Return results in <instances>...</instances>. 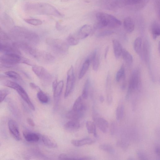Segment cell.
<instances>
[{
  "mask_svg": "<svg viewBox=\"0 0 160 160\" xmlns=\"http://www.w3.org/2000/svg\"><path fill=\"white\" fill-rule=\"evenodd\" d=\"M96 23L94 26L95 29H101L105 27L115 28L120 26L121 21L112 15L103 12L97 13Z\"/></svg>",
  "mask_w": 160,
  "mask_h": 160,
  "instance_id": "cell-1",
  "label": "cell"
},
{
  "mask_svg": "<svg viewBox=\"0 0 160 160\" xmlns=\"http://www.w3.org/2000/svg\"><path fill=\"white\" fill-rule=\"evenodd\" d=\"M30 10L33 13L39 15L62 17L63 15L52 5L46 3H38L30 6Z\"/></svg>",
  "mask_w": 160,
  "mask_h": 160,
  "instance_id": "cell-2",
  "label": "cell"
},
{
  "mask_svg": "<svg viewBox=\"0 0 160 160\" xmlns=\"http://www.w3.org/2000/svg\"><path fill=\"white\" fill-rule=\"evenodd\" d=\"M1 84L15 90L22 98L26 102L29 108L32 110H35V107L24 88L18 83L9 80H5L1 81Z\"/></svg>",
  "mask_w": 160,
  "mask_h": 160,
  "instance_id": "cell-3",
  "label": "cell"
},
{
  "mask_svg": "<svg viewBox=\"0 0 160 160\" xmlns=\"http://www.w3.org/2000/svg\"><path fill=\"white\" fill-rule=\"evenodd\" d=\"M21 62L30 65H33L32 62L30 60L22 58L16 54L6 53L0 57V62L6 65H14Z\"/></svg>",
  "mask_w": 160,
  "mask_h": 160,
  "instance_id": "cell-4",
  "label": "cell"
},
{
  "mask_svg": "<svg viewBox=\"0 0 160 160\" xmlns=\"http://www.w3.org/2000/svg\"><path fill=\"white\" fill-rule=\"evenodd\" d=\"M46 42L54 52L60 55L66 54L68 50V45L63 40L56 38H48Z\"/></svg>",
  "mask_w": 160,
  "mask_h": 160,
  "instance_id": "cell-5",
  "label": "cell"
},
{
  "mask_svg": "<svg viewBox=\"0 0 160 160\" xmlns=\"http://www.w3.org/2000/svg\"><path fill=\"white\" fill-rule=\"evenodd\" d=\"M140 82L139 72L137 70H135L132 72L129 79L128 90L125 97L126 99H128L132 93L138 89Z\"/></svg>",
  "mask_w": 160,
  "mask_h": 160,
  "instance_id": "cell-6",
  "label": "cell"
},
{
  "mask_svg": "<svg viewBox=\"0 0 160 160\" xmlns=\"http://www.w3.org/2000/svg\"><path fill=\"white\" fill-rule=\"evenodd\" d=\"M30 52L34 58L42 62L50 63L55 60L54 57L51 54L45 51L33 49L31 50Z\"/></svg>",
  "mask_w": 160,
  "mask_h": 160,
  "instance_id": "cell-7",
  "label": "cell"
},
{
  "mask_svg": "<svg viewBox=\"0 0 160 160\" xmlns=\"http://www.w3.org/2000/svg\"><path fill=\"white\" fill-rule=\"evenodd\" d=\"M32 69L37 77L42 81L47 82L51 80L52 78L51 75L43 67L34 65Z\"/></svg>",
  "mask_w": 160,
  "mask_h": 160,
  "instance_id": "cell-8",
  "label": "cell"
},
{
  "mask_svg": "<svg viewBox=\"0 0 160 160\" xmlns=\"http://www.w3.org/2000/svg\"><path fill=\"white\" fill-rule=\"evenodd\" d=\"M75 76L73 68L71 66L67 73L66 88L64 94V98H67L72 91L74 85Z\"/></svg>",
  "mask_w": 160,
  "mask_h": 160,
  "instance_id": "cell-9",
  "label": "cell"
},
{
  "mask_svg": "<svg viewBox=\"0 0 160 160\" xmlns=\"http://www.w3.org/2000/svg\"><path fill=\"white\" fill-rule=\"evenodd\" d=\"M94 114L93 119L95 123L102 132L106 133L108 127V121L104 118L98 116L96 114Z\"/></svg>",
  "mask_w": 160,
  "mask_h": 160,
  "instance_id": "cell-10",
  "label": "cell"
},
{
  "mask_svg": "<svg viewBox=\"0 0 160 160\" xmlns=\"http://www.w3.org/2000/svg\"><path fill=\"white\" fill-rule=\"evenodd\" d=\"M9 131L13 138L17 141L20 140V134L17 123L14 120H9L8 123Z\"/></svg>",
  "mask_w": 160,
  "mask_h": 160,
  "instance_id": "cell-11",
  "label": "cell"
},
{
  "mask_svg": "<svg viewBox=\"0 0 160 160\" xmlns=\"http://www.w3.org/2000/svg\"><path fill=\"white\" fill-rule=\"evenodd\" d=\"M91 31L90 26L88 24L84 25L79 29L76 36L79 39H84L89 36Z\"/></svg>",
  "mask_w": 160,
  "mask_h": 160,
  "instance_id": "cell-12",
  "label": "cell"
},
{
  "mask_svg": "<svg viewBox=\"0 0 160 160\" xmlns=\"http://www.w3.org/2000/svg\"><path fill=\"white\" fill-rule=\"evenodd\" d=\"M82 97H79L75 101L73 106L72 109L80 112L84 113L86 109V105L84 102Z\"/></svg>",
  "mask_w": 160,
  "mask_h": 160,
  "instance_id": "cell-13",
  "label": "cell"
},
{
  "mask_svg": "<svg viewBox=\"0 0 160 160\" xmlns=\"http://www.w3.org/2000/svg\"><path fill=\"white\" fill-rule=\"evenodd\" d=\"M71 143L76 147H80L86 145L92 144L95 142L94 140L90 138H85L80 140H72Z\"/></svg>",
  "mask_w": 160,
  "mask_h": 160,
  "instance_id": "cell-14",
  "label": "cell"
},
{
  "mask_svg": "<svg viewBox=\"0 0 160 160\" xmlns=\"http://www.w3.org/2000/svg\"><path fill=\"white\" fill-rule=\"evenodd\" d=\"M41 138L44 144L48 147L56 148L58 144L55 140L52 137L47 135L42 136Z\"/></svg>",
  "mask_w": 160,
  "mask_h": 160,
  "instance_id": "cell-15",
  "label": "cell"
},
{
  "mask_svg": "<svg viewBox=\"0 0 160 160\" xmlns=\"http://www.w3.org/2000/svg\"><path fill=\"white\" fill-rule=\"evenodd\" d=\"M148 0H122V3L125 5L141 7L145 5Z\"/></svg>",
  "mask_w": 160,
  "mask_h": 160,
  "instance_id": "cell-16",
  "label": "cell"
},
{
  "mask_svg": "<svg viewBox=\"0 0 160 160\" xmlns=\"http://www.w3.org/2000/svg\"><path fill=\"white\" fill-rule=\"evenodd\" d=\"M123 25L125 30L128 33H131L134 30V23L130 17H127L124 18Z\"/></svg>",
  "mask_w": 160,
  "mask_h": 160,
  "instance_id": "cell-17",
  "label": "cell"
},
{
  "mask_svg": "<svg viewBox=\"0 0 160 160\" xmlns=\"http://www.w3.org/2000/svg\"><path fill=\"white\" fill-rule=\"evenodd\" d=\"M63 82L61 80L58 82L55 88L53 89V98L55 101L58 102L59 100L63 87Z\"/></svg>",
  "mask_w": 160,
  "mask_h": 160,
  "instance_id": "cell-18",
  "label": "cell"
},
{
  "mask_svg": "<svg viewBox=\"0 0 160 160\" xmlns=\"http://www.w3.org/2000/svg\"><path fill=\"white\" fill-rule=\"evenodd\" d=\"M113 47L114 55L116 58H118L122 54L123 50L122 47L119 42L114 39L112 40Z\"/></svg>",
  "mask_w": 160,
  "mask_h": 160,
  "instance_id": "cell-19",
  "label": "cell"
},
{
  "mask_svg": "<svg viewBox=\"0 0 160 160\" xmlns=\"http://www.w3.org/2000/svg\"><path fill=\"white\" fill-rule=\"evenodd\" d=\"M80 124L78 120H71L64 125V128L68 130L73 131L79 129Z\"/></svg>",
  "mask_w": 160,
  "mask_h": 160,
  "instance_id": "cell-20",
  "label": "cell"
},
{
  "mask_svg": "<svg viewBox=\"0 0 160 160\" xmlns=\"http://www.w3.org/2000/svg\"><path fill=\"white\" fill-rule=\"evenodd\" d=\"M82 112L77 111L73 109L68 111L66 114V117L70 120H78L82 118L84 114Z\"/></svg>",
  "mask_w": 160,
  "mask_h": 160,
  "instance_id": "cell-21",
  "label": "cell"
},
{
  "mask_svg": "<svg viewBox=\"0 0 160 160\" xmlns=\"http://www.w3.org/2000/svg\"><path fill=\"white\" fill-rule=\"evenodd\" d=\"M151 31L153 38L156 39L160 35V27L159 23L154 21L151 26Z\"/></svg>",
  "mask_w": 160,
  "mask_h": 160,
  "instance_id": "cell-22",
  "label": "cell"
},
{
  "mask_svg": "<svg viewBox=\"0 0 160 160\" xmlns=\"http://www.w3.org/2000/svg\"><path fill=\"white\" fill-rule=\"evenodd\" d=\"M142 39L140 37L137 38L134 42V48L136 53L138 55L141 56L142 54Z\"/></svg>",
  "mask_w": 160,
  "mask_h": 160,
  "instance_id": "cell-23",
  "label": "cell"
},
{
  "mask_svg": "<svg viewBox=\"0 0 160 160\" xmlns=\"http://www.w3.org/2000/svg\"><path fill=\"white\" fill-rule=\"evenodd\" d=\"M121 54L123 59L127 64L130 65L132 64L133 57L128 51L125 49H123Z\"/></svg>",
  "mask_w": 160,
  "mask_h": 160,
  "instance_id": "cell-24",
  "label": "cell"
},
{
  "mask_svg": "<svg viewBox=\"0 0 160 160\" xmlns=\"http://www.w3.org/2000/svg\"><path fill=\"white\" fill-rule=\"evenodd\" d=\"M90 60L88 58L84 62L78 75V79H81L84 76L88 70L90 65Z\"/></svg>",
  "mask_w": 160,
  "mask_h": 160,
  "instance_id": "cell-25",
  "label": "cell"
},
{
  "mask_svg": "<svg viewBox=\"0 0 160 160\" xmlns=\"http://www.w3.org/2000/svg\"><path fill=\"white\" fill-rule=\"evenodd\" d=\"M86 127L89 133L93 134L95 137L97 138L96 125L94 122L91 121H87L86 122Z\"/></svg>",
  "mask_w": 160,
  "mask_h": 160,
  "instance_id": "cell-26",
  "label": "cell"
},
{
  "mask_svg": "<svg viewBox=\"0 0 160 160\" xmlns=\"http://www.w3.org/2000/svg\"><path fill=\"white\" fill-rule=\"evenodd\" d=\"M23 135L26 141L28 142H37L39 139V135L34 133H24Z\"/></svg>",
  "mask_w": 160,
  "mask_h": 160,
  "instance_id": "cell-27",
  "label": "cell"
},
{
  "mask_svg": "<svg viewBox=\"0 0 160 160\" xmlns=\"http://www.w3.org/2000/svg\"><path fill=\"white\" fill-rule=\"evenodd\" d=\"M91 58L92 62L93 69L95 71H97L99 66V61L96 50H95L93 52Z\"/></svg>",
  "mask_w": 160,
  "mask_h": 160,
  "instance_id": "cell-28",
  "label": "cell"
},
{
  "mask_svg": "<svg viewBox=\"0 0 160 160\" xmlns=\"http://www.w3.org/2000/svg\"><path fill=\"white\" fill-rule=\"evenodd\" d=\"M79 42V39L77 36H74L72 35H70L66 39V43L69 45L74 46L78 44Z\"/></svg>",
  "mask_w": 160,
  "mask_h": 160,
  "instance_id": "cell-29",
  "label": "cell"
},
{
  "mask_svg": "<svg viewBox=\"0 0 160 160\" xmlns=\"http://www.w3.org/2000/svg\"><path fill=\"white\" fill-rule=\"evenodd\" d=\"M124 107L123 104H121L117 107L116 110V118L117 120L122 119L124 116Z\"/></svg>",
  "mask_w": 160,
  "mask_h": 160,
  "instance_id": "cell-30",
  "label": "cell"
},
{
  "mask_svg": "<svg viewBox=\"0 0 160 160\" xmlns=\"http://www.w3.org/2000/svg\"><path fill=\"white\" fill-rule=\"evenodd\" d=\"M125 78V72L124 66L122 65L117 72L116 75V80L117 82H119L122 80L124 81Z\"/></svg>",
  "mask_w": 160,
  "mask_h": 160,
  "instance_id": "cell-31",
  "label": "cell"
},
{
  "mask_svg": "<svg viewBox=\"0 0 160 160\" xmlns=\"http://www.w3.org/2000/svg\"><path fill=\"white\" fill-rule=\"evenodd\" d=\"M90 84L89 79L88 78L84 85L81 96L84 99H86L88 96V91Z\"/></svg>",
  "mask_w": 160,
  "mask_h": 160,
  "instance_id": "cell-32",
  "label": "cell"
},
{
  "mask_svg": "<svg viewBox=\"0 0 160 160\" xmlns=\"http://www.w3.org/2000/svg\"><path fill=\"white\" fill-rule=\"evenodd\" d=\"M37 97L39 101L42 103H46L48 102V96L41 90L38 91Z\"/></svg>",
  "mask_w": 160,
  "mask_h": 160,
  "instance_id": "cell-33",
  "label": "cell"
},
{
  "mask_svg": "<svg viewBox=\"0 0 160 160\" xmlns=\"http://www.w3.org/2000/svg\"><path fill=\"white\" fill-rule=\"evenodd\" d=\"M99 148L100 149L111 154H113L115 152L113 148L110 145L102 144L99 145Z\"/></svg>",
  "mask_w": 160,
  "mask_h": 160,
  "instance_id": "cell-34",
  "label": "cell"
},
{
  "mask_svg": "<svg viewBox=\"0 0 160 160\" xmlns=\"http://www.w3.org/2000/svg\"><path fill=\"white\" fill-rule=\"evenodd\" d=\"M143 53L144 59L146 62H148L149 57V47L147 41H145L143 44Z\"/></svg>",
  "mask_w": 160,
  "mask_h": 160,
  "instance_id": "cell-35",
  "label": "cell"
},
{
  "mask_svg": "<svg viewBox=\"0 0 160 160\" xmlns=\"http://www.w3.org/2000/svg\"><path fill=\"white\" fill-rule=\"evenodd\" d=\"M24 20L27 23L34 26L40 25L42 23V21L38 19L25 18L24 19Z\"/></svg>",
  "mask_w": 160,
  "mask_h": 160,
  "instance_id": "cell-36",
  "label": "cell"
},
{
  "mask_svg": "<svg viewBox=\"0 0 160 160\" xmlns=\"http://www.w3.org/2000/svg\"><path fill=\"white\" fill-rule=\"evenodd\" d=\"M9 90L7 89H0V103H1L10 93Z\"/></svg>",
  "mask_w": 160,
  "mask_h": 160,
  "instance_id": "cell-37",
  "label": "cell"
},
{
  "mask_svg": "<svg viewBox=\"0 0 160 160\" xmlns=\"http://www.w3.org/2000/svg\"><path fill=\"white\" fill-rule=\"evenodd\" d=\"M113 33L114 32L112 30H105L98 33L97 36L98 37H102L110 35Z\"/></svg>",
  "mask_w": 160,
  "mask_h": 160,
  "instance_id": "cell-38",
  "label": "cell"
},
{
  "mask_svg": "<svg viewBox=\"0 0 160 160\" xmlns=\"http://www.w3.org/2000/svg\"><path fill=\"white\" fill-rule=\"evenodd\" d=\"M75 158L66 153H62L58 157L59 160L76 159Z\"/></svg>",
  "mask_w": 160,
  "mask_h": 160,
  "instance_id": "cell-39",
  "label": "cell"
},
{
  "mask_svg": "<svg viewBox=\"0 0 160 160\" xmlns=\"http://www.w3.org/2000/svg\"><path fill=\"white\" fill-rule=\"evenodd\" d=\"M5 74L10 78L13 79H17L19 78V75L16 72L13 71H8L5 73Z\"/></svg>",
  "mask_w": 160,
  "mask_h": 160,
  "instance_id": "cell-40",
  "label": "cell"
},
{
  "mask_svg": "<svg viewBox=\"0 0 160 160\" xmlns=\"http://www.w3.org/2000/svg\"><path fill=\"white\" fill-rule=\"evenodd\" d=\"M137 155L138 158L141 160H147V157L145 154L141 151H138L137 152Z\"/></svg>",
  "mask_w": 160,
  "mask_h": 160,
  "instance_id": "cell-41",
  "label": "cell"
},
{
  "mask_svg": "<svg viewBox=\"0 0 160 160\" xmlns=\"http://www.w3.org/2000/svg\"><path fill=\"white\" fill-rule=\"evenodd\" d=\"M30 87L33 89H34L38 91L41 90L40 88L36 84L33 82H30L29 83Z\"/></svg>",
  "mask_w": 160,
  "mask_h": 160,
  "instance_id": "cell-42",
  "label": "cell"
},
{
  "mask_svg": "<svg viewBox=\"0 0 160 160\" xmlns=\"http://www.w3.org/2000/svg\"><path fill=\"white\" fill-rule=\"evenodd\" d=\"M115 125L114 122H112L110 126V131L111 134L113 135L115 133Z\"/></svg>",
  "mask_w": 160,
  "mask_h": 160,
  "instance_id": "cell-43",
  "label": "cell"
},
{
  "mask_svg": "<svg viewBox=\"0 0 160 160\" xmlns=\"http://www.w3.org/2000/svg\"><path fill=\"white\" fill-rule=\"evenodd\" d=\"M28 123L31 126L34 127L35 126V124L33 120L30 118H28L27 119Z\"/></svg>",
  "mask_w": 160,
  "mask_h": 160,
  "instance_id": "cell-44",
  "label": "cell"
},
{
  "mask_svg": "<svg viewBox=\"0 0 160 160\" xmlns=\"http://www.w3.org/2000/svg\"><path fill=\"white\" fill-rule=\"evenodd\" d=\"M155 152L157 155L158 156H160V149L159 146L157 147L155 149Z\"/></svg>",
  "mask_w": 160,
  "mask_h": 160,
  "instance_id": "cell-45",
  "label": "cell"
},
{
  "mask_svg": "<svg viewBox=\"0 0 160 160\" xmlns=\"http://www.w3.org/2000/svg\"><path fill=\"white\" fill-rule=\"evenodd\" d=\"M58 83V82H57V80L56 79L53 81L52 85L53 89H54L55 88V87L57 85Z\"/></svg>",
  "mask_w": 160,
  "mask_h": 160,
  "instance_id": "cell-46",
  "label": "cell"
},
{
  "mask_svg": "<svg viewBox=\"0 0 160 160\" xmlns=\"http://www.w3.org/2000/svg\"><path fill=\"white\" fill-rule=\"evenodd\" d=\"M109 46H108L106 48V49L105 50V54H104L105 58H107V55L108 52V50H109Z\"/></svg>",
  "mask_w": 160,
  "mask_h": 160,
  "instance_id": "cell-47",
  "label": "cell"
},
{
  "mask_svg": "<svg viewBox=\"0 0 160 160\" xmlns=\"http://www.w3.org/2000/svg\"><path fill=\"white\" fill-rule=\"evenodd\" d=\"M104 98L102 96H101L99 98V100L102 103L104 101Z\"/></svg>",
  "mask_w": 160,
  "mask_h": 160,
  "instance_id": "cell-48",
  "label": "cell"
},
{
  "mask_svg": "<svg viewBox=\"0 0 160 160\" xmlns=\"http://www.w3.org/2000/svg\"><path fill=\"white\" fill-rule=\"evenodd\" d=\"M71 0H61V1L62 2H67L68 1H70Z\"/></svg>",
  "mask_w": 160,
  "mask_h": 160,
  "instance_id": "cell-49",
  "label": "cell"
},
{
  "mask_svg": "<svg viewBox=\"0 0 160 160\" xmlns=\"http://www.w3.org/2000/svg\"><path fill=\"white\" fill-rule=\"evenodd\" d=\"M158 49H159V51H160V42H159V43H158Z\"/></svg>",
  "mask_w": 160,
  "mask_h": 160,
  "instance_id": "cell-50",
  "label": "cell"
}]
</instances>
